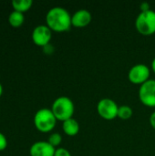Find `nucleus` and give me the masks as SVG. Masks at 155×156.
<instances>
[{
  "label": "nucleus",
  "mask_w": 155,
  "mask_h": 156,
  "mask_svg": "<svg viewBox=\"0 0 155 156\" xmlns=\"http://www.w3.org/2000/svg\"><path fill=\"white\" fill-rule=\"evenodd\" d=\"M47 26L51 31L62 33L69 30L71 25V15L61 6H55L48 10L46 15Z\"/></svg>",
  "instance_id": "nucleus-1"
},
{
  "label": "nucleus",
  "mask_w": 155,
  "mask_h": 156,
  "mask_svg": "<svg viewBox=\"0 0 155 156\" xmlns=\"http://www.w3.org/2000/svg\"><path fill=\"white\" fill-rule=\"evenodd\" d=\"M51 111L57 121L63 122L69 119L73 118L75 106L71 99L66 96H61L54 101L51 106Z\"/></svg>",
  "instance_id": "nucleus-2"
},
{
  "label": "nucleus",
  "mask_w": 155,
  "mask_h": 156,
  "mask_svg": "<svg viewBox=\"0 0 155 156\" xmlns=\"http://www.w3.org/2000/svg\"><path fill=\"white\" fill-rule=\"evenodd\" d=\"M57 123V119L51 109L42 108L38 110L34 116V125L36 129L43 133L51 132Z\"/></svg>",
  "instance_id": "nucleus-3"
},
{
  "label": "nucleus",
  "mask_w": 155,
  "mask_h": 156,
  "mask_svg": "<svg viewBox=\"0 0 155 156\" xmlns=\"http://www.w3.org/2000/svg\"><path fill=\"white\" fill-rule=\"evenodd\" d=\"M136 30L143 36H151L155 33V11L141 12L135 20Z\"/></svg>",
  "instance_id": "nucleus-4"
},
{
  "label": "nucleus",
  "mask_w": 155,
  "mask_h": 156,
  "mask_svg": "<svg viewBox=\"0 0 155 156\" xmlns=\"http://www.w3.org/2000/svg\"><path fill=\"white\" fill-rule=\"evenodd\" d=\"M118 110L119 106L117 103L109 98L101 99L97 104V112L99 115L106 121L116 119L118 117Z\"/></svg>",
  "instance_id": "nucleus-5"
},
{
  "label": "nucleus",
  "mask_w": 155,
  "mask_h": 156,
  "mask_svg": "<svg viewBox=\"0 0 155 156\" xmlns=\"http://www.w3.org/2000/svg\"><path fill=\"white\" fill-rule=\"evenodd\" d=\"M151 70L145 64H136L132 66L128 72V79L130 82L135 85H143L150 80Z\"/></svg>",
  "instance_id": "nucleus-6"
},
{
  "label": "nucleus",
  "mask_w": 155,
  "mask_h": 156,
  "mask_svg": "<svg viewBox=\"0 0 155 156\" xmlns=\"http://www.w3.org/2000/svg\"><path fill=\"white\" fill-rule=\"evenodd\" d=\"M139 99L141 102L150 108L155 107V80H149L140 86Z\"/></svg>",
  "instance_id": "nucleus-7"
},
{
  "label": "nucleus",
  "mask_w": 155,
  "mask_h": 156,
  "mask_svg": "<svg viewBox=\"0 0 155 156\" xmlns=\"http://www.w3.org/2000/svg\"><path fill=\"white\" fill-rule=\"evenodd\" d=\"M31 37L35 45L44 48L45 46L50 44L52 31L47 25H39L34 28Z\"/></svg>",
  "instance_id": "nucleus-8"
},
{
  "label": "nucleus",
  "mask_w": 155,
  "mask_h": 156,
  "mask_svg": "<svg viewBox=\"0 0 155 156\" xmlns=\"http://www.w3.org/2000/svg\"><path fill=\"white\" fill-rule=\"evenodd\" d=\"M56 148L45 141L34 143L29 149L30 156H54Z\"/></svg>",
  "instance_id": "nucleus-9"
},
{
  "label": "nucleus",
  "mask_w": 155,
  "mask_h": 156,
  "mask_svg": "<svg viewBox=\"0 0 155 156\" xmlns=\"http://www.w3.org/2000/svg\"><path fill=\"white\" fill-rule=\"evenodd\" d=\"M92 16L89 10L79 9L71 16V25L74 27H85L90 24Z\"/></svg>",
  "instance_id": "nucleus-10"
},
{
  "label": "nucleus",
  "mask_w": 155,
  "mask_h": 156,
  "mask_svg": "<svg viewBox=\"0 0 155 156\" xmlns=\"http://www.w3.org/2000/svg\"><path fill=\"white\" fill-rule=\"evenodd\" d=\"M62 130L66 135L73 137L79 133V124L74 118H71L62 122Z\"/></svg>",
  "instance_id": "nucleus-11"
},
{
  "label": "nucleus",
  "mask_w": 155,
  "mask_h": 156,
  "mask_svg": "<svg viewBox=\"0 0 155 156\" xmlns=\"http://www.w3.org/2000/svg\"><path fill=\"white\" fill-rule=\"evenodd\" d=\"M24 21H25V16H24L23 13H20V12L14 10L8 16V23L13 27H21L23 25Z\"/></svg>",
  "instance_id": "nucleus-12"
},
{
  "label": "nucleus",
  "mask_w": 155,
  "mask_h": 156,
  "mask_svg": "<svg viewBox=\"0 0 155 156\" xmlns=\"http://www.w3.org/2000/svg\"><path fill=\"white\" fill-rule=\"evenodd\" d=\"M33 5L32 0H13L12 1V6L15 11L25 13L28 11Z\"/></svg>",
  "instance_id": "nucleus-13"
},
{
  "label": "nucleus",
  "mask_w": 155,
  "mask_h": 156,
  "mask_svg": "<svg viewBox=\"0 0 155 156\" xmlns=\"http://www.w3.org/2000/svg\"><path fill=\"white\" fill-rule=\"evenodd\" d=\"M133 114V112H132V109L128 106V105H122L119 107V110H118V118H120L121 120H123V121H126V120H129L132 118Z\"/></svg>",
  "instance_id": "nucleus-14"
},
{
  "label": "nucleus",
  "mask_w": 155,
  "mask_h": 156,
  "mask_svg": "<svg viewBox=\"0 0 155 156\" xmlns=\"http://www.w3.org/2000/svg\"><path fill=\"white\" fill-rule=\"evenodd\" d=\"M48 142L53 147H55V148L57 149V147L59 146L60 144H61V142H62V136H61L58 133H51V134L49 135Z\"/></svg>",
  "instance_id": "nucleus-15"
},
{
  "label": "nucleus",
  "mask_w": 155,
  "mask_h": 156,
  "mask_svg": "<svg viewBox=\"0 0 155 156\" xmlns=\"http://www.w3.org/2000/svg\"><path fill=\"white\" fill-rule=\"evenodd\" d=\"M54 156H72L71 154L69 153V150H67L66 148H62V147H59V148H57L56 149V152H55V154Z\"/></svg>",
  "instance_id": "nucleus-16"
},
{
  "label": "nucleus",
  "mask_w": 155,
  "mask_h": 156,
  "mask_svg": "<svg viewBox=\"0 0 155 156\" xmlns=\"http://www.w3.org/2000/svg\"><path fill=\"white\" fill-rule=\"evenodd\" d=\"M7 147V140L5 134L0 133V152L4 151Z\"/></svg>",
  "instance_id": "nucleus-17"
},
{
  "label": "nucleus",
  "mask_w": 155,
  "mask_h": 156,
  "mask_svg": "<svg viewBox=\"0 0 155 156\" xmlns=\"http://www.w3.org/2000/svg\"><path fill=\"white\" fill-rule=\"evenodd\" d=\"M43 50H44V53L48 54V55H50L54 52V48L53 46H51V44H48L47 46H45L43 48Z\"/></svg>",
  "instance_id": "nucleus-18"
},
{
  "label": "nucleus",
  "mask_w": 155,
  "mask_h": 156,
  "mask_svg": "<svg viewBox=\"0 0 155 156\" xmlns=\"http://www.w3.org/2000/svg\"><path fill=\"white\" fill-rule=\"evenodd\" d=\"M140 8H141V12H145L148 10H151L150 8V4L147 2H143L140 5Z\"/></svg>",
  "instance_id": "nucleus-19"
},
{
  "label": "nucleus",
  "mask_w": 155,
  "mask_h": 156,
  "mask_svg": "<svg viewBox=\"0 0 155 156\" xmlns=\"http://www.w3.org/2000/svg\"><path fill=\"white\" fill-rule=\"evenodd\" d=\"M150 124L155 130V112H153L150 116Z\"/></svg>",
  "instance_id": "nucleus-20"
},
{
  "label": "nucleus",
  "mask_w": 155,
  "mask_h": 156,
  "mask_svg": "<svg viewBox=\"0 0 155 156\" xmlns=\"http://www.w3.org/2000/svg\"><path fill=\"white\" fill-rule=\"evenodd\" d=\"M152 69H153V71L155 73V58L153 59V61H152Z\"/></svg>",
  "instance_id": "nucleus-21"
},
{
  "label": "nucleus",
  "mask_w": 155,
  "mask_h": 156,
  "mask_svg": "<svg viewBox=\"0 0 155 156\" xmlns=\"http://www.w3.org/2000/svg\"><path fill=\"white\" fill-rule=\"evenodd\" d=\"M2 94H3V87H2V85L0 83V97L2 96Z\"/></svg>",
  "instance_id": "nucleus-22"
}]
</instances>
